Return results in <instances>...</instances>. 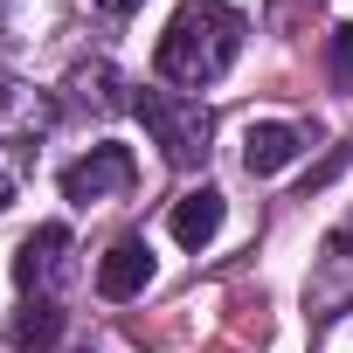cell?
I'll return each instance as SVG.
<instances>
[{
  "instance_id": "obj_1",
  "label": "cell",
  "mask_w": 353,
  "mask_h": 353,
  "mask_svg": "<svg viewBox=\"0 0 353 353\" xmlns=\"http://www.w3.org/2000/svg\"><path fill=\"white\" fill-rule=\"evenodd\" d=\"M243 14L229 0H181L173 21L159 28V49H152V70L181 90H201L215 77H229V63L243 56Z\"/></svg>"
},
{
  "instance_id": "obj_2",
  "label": "cell",
  "mask_w": 353,
  "mask_h": 353,
  "mask_svg": "<svg viewBox=\"0 0 353 353\" xmlns=\"http://www.w3.org/2000/svg\"><path fill=\"white\" fill-rule=\"evenodd\" d=\"M132 111L145 118V132L159 139V152H166L173 166H201V159H208L215 118L201 111V97H188V90H139Z\"/></svg>"
},
{
  "instance_id": "obj_3",
  "label": "cell",
  "mask_w": 353,
  "mask_h": 353,
  "mask_svg": "<svg viewBox=\"0 0 353 353\" xmlns=\"http://www.w3.org/2000/svg\"><path fill=\"white\" fill-rule=\"evenodd\" d=\"M70 250H77L70 229H63V222H42V229L14 250V284H21V298H56V291L70 284V270H77Z\"/></svg>"
},
{
  "instance_id": "obj_4",
  "label": "cell",
  "mask_w": 353,
  "mask_h": 353,
  "mask_svg": "<svg viewBox=\"0 0 353 353\" xmlns=\"http://www.w3.org/2000/svg\"><path fill=\"white\" fill-rule=\"evenodd\" d=\"M132 152L125 145H90L77 166H63V201H77V208H104V201H118L125 188H132Z\"/></svg>"
},
{
  "instance_id": "obj_5",
  "label": "cell",
  "mask_w": 353,
  "mask_h": 353,
  "mask_svg": "<svg viewBox=\"0 0 353 353\" xmlns=\"http://www.w3.org/2000/svg\"><path fill=\"white\" fill-rule=\"evenodd\" d=\"M152 284V250H145V236H118L111 250H104V263H97V291L104 298H139Z\"/></svg>"
},
{
  "instance_id": "obj_6",
  "label": "cell",
  "mask_w": 353,
  "mask_h": 353,
  "mask_svg": "<svg viewBox=\"0 0 353 353\" xmlns=\"http://www.w3.org/2000/svg\"><path fill=\"white\" fill-rule=\"evenodd\" d=\"M166 229H173V243H181V250L215 243V229H222V194H215V188L181 194V201H173V215H166Z\"/></svg>"
},
{
  "instance_id": "obj_7",
  "label": "cell",
  "mask_w": 353,
  "mask_h": 353,
  "mask_svg": "<svg viewBox=\"0 0 353 353\" xmlns=\"http://www.w3.org/2000/svg\"><path fill=\"white\" fill-rule=\"evenodd\" d=\"M298 125H250L243 132V166L256 173V181H270V173H284L291 159H298Z\"/></svg>"
},
{
  "instance_id": "obj_8",
  "label": "cell",
  "mask_w": 353,
  "mask_h": 353,
  "mask_svg": "<svg viewBox=\"0 0 353 353\" xmlns=\"http://www.w3.org/2000/svg\"><path fill=\"white\" fill-rule=\"evenodd\" d=\"M63 339V305L56 298H28L14 319H8V346L14 353H49Z\"/></svg>"
},
{
  "instance_id": "obj_9",
  "label": "cell",
  "mask_w": 353,
  "mask_h": 353,
  "mask_svg": "<svg viewBox=\"0 0 353 353\" xmlns=\"http://www.w3.org/2000/svg\"><path fill=\"white\" fill-rule=\"evenodd\" d=\"M332 70H339V77H353V21H346V28H332Z\"/></svg>"
},
{
  "instance_id": "obj_10",
  "label": "cell",
  "mask_w": 353,
  "mask_h": 353,
  "mask_svg": "<svg viewBox=\"0 0 353 353\" xmlns=\"http://www.w3.org/2000/svg\"><path fill=\"white\" fill-rule=\"evenodd\" d=\"M97 8H104V14H132V8H139V0H97Z\"/></svg>"
}]
</instances>
